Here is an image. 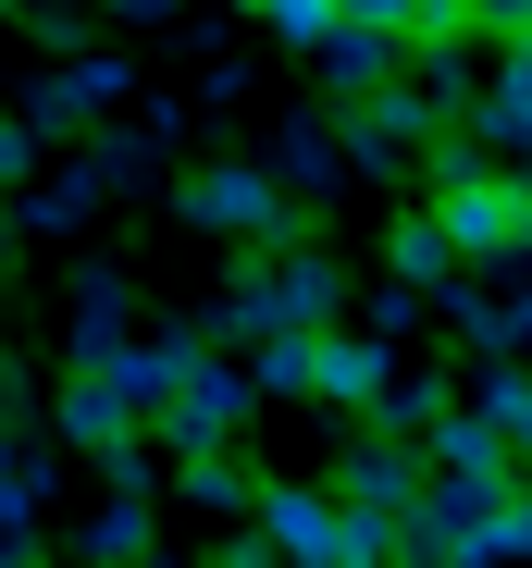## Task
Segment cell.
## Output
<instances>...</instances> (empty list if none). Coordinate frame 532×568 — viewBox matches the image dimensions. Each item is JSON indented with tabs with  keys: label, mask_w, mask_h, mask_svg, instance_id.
<instances>
[{
	"label": "cell",
	"mask_w": 532,
	"mask_h": 568,
	"mask_svg": "<svg viewBox=\"0 0 532 568\" xmlns=\"http://www.w3.org/2000/svg\"><path fill=\"white\" fill-rule=\"evenodd\" d=\"M260 544H285V556H397V531H372L360 507H322L298 483H260Z\"/></svg>",
	"instance_id": "obj_1"
},
{
	"label": "cell",
	"mask_w": 532,
	"mask_h": 568,
	"mask_svg": "<svg viewBox=\"0 0 532 568\" xmlns=\"http://www.w3.org/2000/svg\"><path fill=\"white\" fill-rule=\"evenodd\" d=\"M149 420H161V445H235V420H248V371L187 358V371H173V396H161Z\"/></svg>",
	"instance_id": "obj_2"
},
{
	"label": "cell",
	"mask_w": 532,
	"mask_h": 568,
	"mask_svg": "<svg viewBox=\"0 0 532 568\" xmlns=\"http://www.w3.org/2000/svg\"><path fill=\"white\" fill-rule=\"evenodd\" d=\"M446 235H459V260H520V235H532V185H508V173H446Z\"/></svg>",
	"instance_id": "obj_3"
},
{
	"label": "cell",
	"mask_w": 532,
	"mask_h": 568,
	"mask_svg": "<svg viewBox=\"0 0 532 568\" xmlns=\"http://www.w3.org/2000/svg\"><path fill=\"white\" fill-rule=\"evenodd\" d=\"M334 260H285V272H248L235 284V322H260V334H322L334 322Z\"/></svg>",
	"instance_id": "obj_4"
},
{
	"label": "cell",
	"mask_w": 532,
	"mask_h": 568,
	"mask_svg": "<svg viewBox=\"0 0 532 568\" xmlns=\"http://www.w3.org/2000/svg\"><path fill=\"white\" fill-rule=\"evenodd\" d=\"M334 483H347V507H360L372 531H397V544H409V507H421V457H409V445H360Z\"/></svg>",
	"instance_id": "obj_5"
},
{
	"label": "cell",
	"mask_w": 532,
	"mask_h": 568,
	"mask_svg": "<svg viewBox=\"0 0 532 568\" xmlns=\"http://www.w3.org/2000/svg\"><path fill=\"white\" fill-rule=\"evenodd\" d=\"M471 124H483V149L532 161V38H495V74H483V100H471Z\"/></svg>",
	"instance_id": "obj_6"
},
{
	"label": "cell",
	"mask_w": 532,
	"mask_h": 568,
	"mask_svg": "<svg viewBox=\"0 0 532 568\" xmlns=\"http://www.w3.org/2000/svg\"><path fill=\"white\" fill-rule=\"evenodd\" d=\"M187 223H211V235H273V223H285V185H273V173H199V185H187Z\"/></svg>",
	"instance_id": "obj_7"
},
{
	"label": "cell",
	"mask_w": 532,
	"mask_h": 568,
	"mask_svg": "<svg viewBox=\"0 0 532 568\" xmlns=\"http://www.w3.org/2000/svg\"><path fill=\"white\" fill-rule=\"evenodd\" d=\"M384 384H397V358H384L372 334H310V396H360V408H372Z\"/></svg>",
	"instance_id": "obj_8"
},
{
	"label": "cell",
	"mask_w": 532,
	"mask_h": 568,
	"mask_svg": "<svg viewBox=\"0 0 532 568\" xmlns=\"http://www.w3.org/2000/svg\"><path fill=\"white\" fill-rule=\"evenodd\" d=\"M384 260H397L409 284H433V272L459 260V235H446V211H397V235H384Z\"/></svg>",
	"instance_id": "obj_9"
},
{
	"label": "cell",
	"mask_w": 532,
	"mask_h": 568,
	"mask_svg": "<svg viewBox=\"0 0 532 568\" xmlns=\"http://www.w3.org/2000/svg\"><path fill=\"white\" fill-rule=\"evenodd\" d=\"M173 457H187V495H199V507H260V483H248L223 445H173Z\"/></svg>",
	"instance_id": "obj_10"
},
{
	"label": "cell",
	"mask_w": 532,
	"mask_h": 568,
	"mask_svg": "<svg viewBox=\"0 0 532 568\" xmlns=\"http://www.w3.org/2000/svg\"><path fill=\"white\" fill-rule=\"evenodd\" d=\"M471 408H483V420L508 433V457H532V371H495V384H483Z\"/></svg>",
	"instance_id": "obj_11"
},
{
	"label": "cell",
	"mask_w": 532,
	"mask_h": 568,
	"mask_svg": "<svg viewBox=\"0 0 532 568\" xmlns=\"http://www.w3.org/2000/svg\"><path fill=\"white\" fill-rule=\"evenodd\" d=\"M248 13L273 26V38H298V50H322V38L347 26V0H248Z\"/></svg>",
	"instance_id": "obj_12"
},
{
	"label": "cell",
	"mask_w": 532,
	"mask_h": 568,
	"mask_svg": "<svg viewBox=\"0 0 532 568\" xmlns=\"http://www.w3.org/2000/svg\"><path fill=\"white\" fill-rule=\"evenodd\" d=\"M100 100H124V87H112L100 62H74V74H50V100H38V112H50V124H87Z\"/></svg>",
	"instance_id": "obj_13"
},
{
	"label": "cell",
	"mask_w": 532,
	"mask_h": 568,
	"mask_svg": "<svg viewBox=\"0 0 532 568\" xmlns=\"http://www.w3.org/2000/svg\"><path fill=\"white\" fill-rule=\"evenodd\" d=\"M124 346V284H87V310H74V358H112Z\"/></svg>",
	"instance_id": "obj_14"
},
{
	"label": "cell",
	"mask_w": 532,
	"mask_h": 568,
	"mask_svg": "<svg viewBox=\"0 0 532 568\" xmlns=\"http://www.w3.org/2000/svg\"><path fill=\"white\" fill-rule=\"evenodd\" d=\"M471 26L483 38H532V0H471Z\"/></svg>",
	"instance_id": "obj_15"
},
{
	"label": "cell",
	"mask_w": 532,
	"mask_h": 568,
	"mask_svg": "<svg viewBox=\"0 0 532 568\" xmlns=\"http://www.w3.org/2000/svg\"><path fill=\"white\" fill-rule=\"evenodd\" d=\"M0 185H26V136L13 124H0Z\"/></svg>",
	"instance_id": "obj_16"
},
{
	"label": "cell",
	"mask_w": 532,
	"mask_h": 568,
	"mask_svg": "<svg viewBox=\"0 0 532 568\" xmlns=\"http://www.w3.org/2000/svg\"><path fill=\"white\" fill-rule=\"evenodd\" d=\"M0 260H13V223H0Z\"/></svg>",
	"instance_id": "obj_17"
}]
</instances>
